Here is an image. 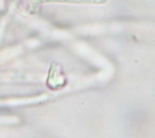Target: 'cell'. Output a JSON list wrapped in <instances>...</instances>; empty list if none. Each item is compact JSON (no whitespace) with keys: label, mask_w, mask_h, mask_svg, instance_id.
I'll return each instance as SVG.
<instances>
[{"label":"cell","mask_w":155,"mask_h":138,"mask_svg":"<svg viewBox=\"0 0 155 138\" xmlns=\"http://www.w3.org/2000/svg\"><path fill=\"white\" fill-rule=\"evenodd\" d=\"M40 3H50V2H59V3L72 4H90V5H103L108 0H37Z\"/></svg>","instance_id":"cell-1"}]
</instances>
